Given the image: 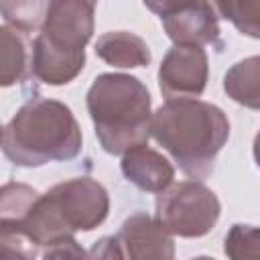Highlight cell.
<instances>
[{
    "label": "cell",
    "mask_w": 260,
    "mask_h": 260,
    "mask_svg": "<svg viewBox=\"0 0 260 260\" xmlns=\"http://www.w3.org/2000/svg\"><path fill=\"white\" fill-rule=\"evenodd\" d=\"M85 104L106 152L122 154L148 140L150 93L140 79L126 73H102L93 79Z\"/></svg>",
    "instance_id": "obj_4"
},
{
    "label": "cell",
    "mask_w": 260,
    "mask_h": 260,
    "mask_svg": "<svg viewBox=\"0 0 260 260\" xmlns=\"http://www.w3.org/2000/svg\"><path fill=\"white\" fill-rule=\"evenodd\" d=\"M207 55L197 45H175L158 67V87L167 100L199 98L207 85Z\"/></svg>",
    "instance_id": "obj_7"
},
{
    "label": "cell",
    "mask_w": 260,
    "mask_h": 260,
    "mask_svg": "<svg viewBox=\"0 0 260 260\" xmlns=\"http://www.w3.org/2000/svg\"><path fill=\"white\" fill-rule=\"evenodd\" d=\"M2 134H4V128H2V124H0V144H2Z\"/></svg>",
    "instance_id": "obj_20"
},
{
    "label": "cell",
    "mask_w": 260,
    "mask_h": 260,
    "mask_svg": "<svg viewBox=\"0 0 260 260\" xmlns=\"http://www.w3.org/2000/svg\"><path fill=\"white\" fill-rule=\"evenodd\" d=\"M116 248L120 258L130 260H148V258H162L171 260L175 256V242L173 236L146 213L130 215L120 232L114 236Z\"/></svg>",
    "instance_id": "obj_8"
},
{
    "label": "cell",
    "mask_w": 260,
    "mask_h": 260,
    "mask_svg": "<svg viewBox=\"0 0 260 260\" xmlns=\"http://www.w3.org/2000/svg\"><path fill=\"white\" fill-rule=\"evenodd\" d=\"M258 81H260V59L248 57L240 63H236L223 77V89L225 93L250 108V110H258L260 108V89H258Z\"/></svg>",
    "instance_id": "obj_13"
},
{
    "label": "cell",
    "mask_w": 260,
    "mask_h": 260,
    "mask_svg": "<svg viewBox=\"0 0 260 260\" xmlns=\"http://www.w3.org/2000/svg\"><path fill=\"white\" fill-rule=\"evenodd\" d=\"M30 73L28 45L14 26H0V87L24 81Z\"/></svg>",
    "instance_id": "obj_12"
},
{
    "label": "cell",
    "mask_w": 260,
    "mask_h": 260,
    "mask_svg": "<svg viewBox=\"0 0 260 260\" xmlns=\"http://www.w3.org/2000/svg\"><path fill=\"white\" fill-rule=\"evenodd\" d=\"M122 173L124 177L142 191L160 193L175 179L173 165L148 144H138L122 152Z\"/></svg>",
    "instance_id": "obj_10"
},
{
    "label": "cell",
    "mask_w": 260,
    "mask_h": 260,
    "mask_svg": "<svg viewBox=\"0 0 260 260\" xmlns=\"http://www.w3.org/2000/svg\"><path fill=\"white\" fill-rule=\"evenodd\" d=\"M142 2H144V6H146L150 12H154V14H158V16H167V14H171L173 10L185 6V4H189V2H193V0H142Z\"/></svg>",
    "instance_id": "obj_19"
},
{
    "label": "cell",
    "mask_w": 260,
    "mask_h": 260,
    "mask_svg": "<svg viewBox=\"0 0 260 260\" xmlns=\"http://www.w3.org/2000/svg\"><path fill=\"white\" fill-rule=\"evenodd\" d=\"M49 0H0V14L16 30L32 32L43 26Z\"/></svg>",
    "instance_id": "obj_14"
},
{
    "label": "cell",
    "mask_w": 260,
    "mask_h": 260,
    "mask_svg": "<svg viewBox=\"0 0 260 260\" xmlns=\"http://www.w3.org/2000/svg\"><path fill=\"white\" fill-rule=\"evenodd\" d=\"M98 0H49L45 22L32 45L30 71L47 85L73 81L85 65Z\"/></svg>",
    "instance_id": "obj_3"
},
{
    "label": "cell",
    "mask_w": 260,
    "mask_h": 260,
    "mask_svg": "<svg viewBox=\"0 0 260 260\" xmlns=\"http://www.w3.org/2000/svg\"><path fill=\"white\" fill-rule=\"evenodd\" d=\"M41 193L24 183H6L0 187V221H24Z\"/></svg>",
    "instance_id": "obj_15"
},
{
    "label": "cell",
    "mask_w": 260,
    "mask_h": 260,
    "mask_svg": "<svg viewBox=\"0 0 260 260\" xmlns=\"http://www.w3.org/2000/svg\"><path fill=\"white\" fill-rule=\"evenodd\" d=\"M152 138L171 152L179 169L191 179L207 177L219 150L230 138L223 110L197 98L167 100L150 116Z\"/></svg>",
    "instance_id": "obj_1"
},
{
    "label": "cell",
    "mask_w": 260,
    "mask_h": 260,
    "mask_svg": "<svg viewBox=\"0 0 260 260\" xmlns=\"http://www.w3.org/2000/svg\"><path fill=\"white\" fill-rule=\"evenodd\" d=\"M95 55L108 65L122 69L146 67L152 59L144 39L128 30H112L102 35L95 43Z\"/></svg>",
    "instance_id": "obj_11"
},
{
    "label": "cell",
    "mask_w": 260,
    "mask_h": 260,
    "mask_svg": "<svg viewBox=\"0 0 260 260\" xmlns=\"http://www.w3.org/2000/svg\"><path fill=\"white\" fill-rule=\"evenodd\" d=\"M167 37L175 45H213L219 39V24L209 0H193L167 16H160Z\"/></svg>",
    "instance_id": "obj_9"
},
{
    "label": "cell",
    "mask_w": 260,
    "mask_h": 260,
    "mask_svg": "<svg viewBox=\"0 0 260 260\" xmlns=\"http://www.w3.org/2000/svg\"><path fill=\"white\" fill-rule=\"evenodd\" d=\"M225 254L232 258H258V230L256 225L236 223L225 236Z\"/></svg>",
    "instance_id": "obj_18"
},
{
    "label": "cell",
    "mask_w": 260,
    "mask_h": 260,
    "mask_svg": "<svg viewBox=\"0 0 260 260\" xmlns=\"http://www.w3.org/2000/svg\"><path fill=\"white\" fill-rule=\"evenodd\" d=\"M2 152L18 167L71 160L81 152V130L63 102L32 98L4 128Z\"/></svg>",
    "instance_id": "obj_2"
},
{
    "label": "cell",
    "mask_w": 260,
    "mask_h": 260,
    "mask_svg": "<svg viewBox=\"0 0 260 260\" xmlns=\"http://www.w3.org/2000/svg\"><path fill=\"white\" fill-rule=\"evenodd\" d=\"M39 254V246L24 232V221H0V258L32 260Z\"/></svg>",
    "instance_id": "obj_17"
},
{
    "label": "cell",
    "mask_w": 260,
    "mask_h": 260,
    "mask_svg": "<svg viewBox=\"0 0 260 260\" xmlns=\"http://www.w3.org/2000/svg\"><path fill=\"white\" fill-rule=\"evenodd\" d=\"M219 14L242 35L260 37V0H215Z\"/></svg>",
    "instance_id": "obj_16"
},
{
    "label": "cell",
    "mask_w": 260,
    "mask_h": 260,
    "mask_svg": "<svg viewBox=\"0 0 260 260\" xmlns=\"http://www.w3.org/2000/svg\"><path fill=\"white\" fill-rule=\"evenodd\" d=\"M219 211L217 195L199 181L171 183L156 197V221L171 236L201 238L215 228Z\"/></svg>",
    "instance_id": "obj_6"
},
{
    "label": "cell",
    "mask_w": 260,
    "mask_h": 260,
    "mask_svg": "<svg viewBox=\"0 0 260 260\" xmlns=\"http://www.w3.org/2000/svg\"><path fill=\"white\" fill-rule=\"evenodd\" d=\"M108 211L110 197L104 185L89 177H77L37 197L24 217V232L43 254L75 232H91L108 217Z\"/></svg>",
    "instance_id": "obj_5"
}]
</instances>
